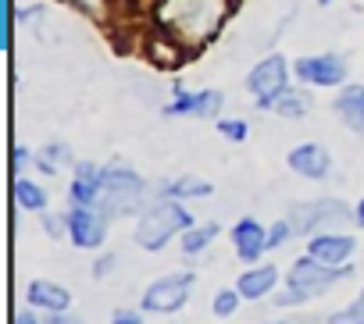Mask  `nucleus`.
I'll list each match as a JSON object with an SVG mask.
<instances>
[{
  "mask_svg": "<svg viewBox=\"0 0 364 324\" xmlns=\"http://www.w3.org/2000/svg\"><path fill=\"white\" fill-rule=\"evenodd\" d=\"M229 11H232V0H157L154 4V18L161 33L178 40L190 54L218 36Z\"/></svg>",
  "mask_w": 364,
  "mask_h": 324,
  "instance_id": "f257e3e1",
  "label": "nucleus"
},
{
  "mask_svg": "<svg viewBox=\"0 0 364 324\" xmlns=\"http://www.w3.org/2000/svg\"><path fill=\"white\" fill-rule=\"evenodd\" d=\"M143 200V179L122 164H107L100 172V203L107 214L122 218V214H132Z\"/></svg>",
  "mask_w": 364,
  "mask_h": 324,
  "instance_id": "f03ea898",
  "label": "nucleus"
},
{
  "mask_svg": "<svg viewBox=\"0 0 364 324\" xmlns=\"http://www.w3.org/2000/svg\"><path fill=\"white\" fill-rule=\"evenodd\" d=\"M193 228V218L182 211L175 200H164L161 207H154L150 214L139 218V228H136V242L143 250H161L175 232H186Z\"/></svg>",
  "mask_w": 364,
  "mask_h": 324,
  "instance_id": "7ed1b4c3",
  "label": "nucleus"
},
{
  "mask_svg": "<svg viewBox=\"0 0 364 324\" xmlns=\"http://www.w3.org/2000/svg\"><path fill=\"white\" fill-rule=\"evenodd\" d=\"M247 89L254 93L257 107H272V104L289 89V68H286V57L268 54L264 61H257L254 72L247 75Z\"/></svg>",
  "mask_w": 364,
  "mask_h": 324,
  "instance_id": "20e7f679",
  "label": "nucleus"
},
{
  "mask_svg": "<svg viewBox=\"0 0 364 324\" xmlns=\"http://www.w3.org/2000/svg\"><path fill=\"white\" fill-rule=\"evenodd\" d=\"M343 278H346V267L321 264V260H314V257L307 253V257H300V260L293 264V271H289V289L300 292V299H311V296L328 292V289H332L336 281H343Z\"/></svg>",
  "mask_w": 364,
  "mask_h": 324,
  "instance_id": "39448f33",
  "label": "nucleus"
},
{
  "mask_svg": "<svg viewBox=\"0 0 364 324\" xmlns=\"http://www.w3.org/2000/svg\"><path fill=\"white\" fill-rule=\"evenodd\" d=\"M350 207L343 200H314V203H304V207H293V228L296 232H314V228H346L350 225Z\"/></svg>",
  "mask_w": 364,
  "mask_h": 324,
  "instance_id": "423d86ee",
  "label": "nucleus"
},
{
  "mask_svg": "<svg viewBox=\"0 0 364 324\" xmlns=\"http://www.w3.org/2000/svg\"><path fill=\"white\" fill-rule=\"evenodd\" d=\"M190 285H193V274H190V271L157 278V281L143 292V310H146V313H175L182 303L190 299Z\"/></svg>",
  "mask_w": 364,
  "mask_h": 324,
  "instance_id": "0eeeda50",
  "label": "nucleus"
},
{
  "mask_svg": "<svg viewBox=\"0 0 364 324\" xmlns=\"http://www.w3.org/2000/svg\"><path fill=\"white\" fill-rule=\"evenodd\" d=\"M107 211H97V203H90V207H75L72 214H68V235H72V242L79 246V250H93V246H100L104 239H107Z\"/></svg>",
  "mask_w": 364,
  "mask_h": 324,
  "instance_id": "6e6552de",
  "label": "nucleus"
},
{
  "mask_svg": "<svg viewBox=\"0 0 364 324\" xmlns=\"http://www.w3.org/2000/svg\"><path fill=\"white\" fill-rule=\"evenodd\" d=\"M296 75L307 86H339L346 75V61L339 54H318V57H300Z\"/></svg>",
  "mask_w": 364,
  "mask_h": 324,
  "instance_id": "1a4fd4ad",
  "label": "nucleus"
},
{
  "mask_svg": "<svg viewBox=\"0 0 364 324\" xmlns=\"http://www.w3.org/2000/svg\"><path fill=\"white\" fill-rule=\"evenodd\" d=\"M218 111H222V93L218 89L186 93L182 86H175V100L164 107V114H197V118H211Z\"/></svg>",
  "mask_w": 364,
  "mask_h": 324,
  "instance_id": "9d476101",
  "label": "nucleus"
},
{
  "mask_svg": "<svg viewBox=\"0 0 364 324\" xmlns=\"http://www.w3.org/2000/svg\"><path fill=\"white\" fill-rule=\"evenodd\" d=\"M307 253L321 264H332V267H343L353 253V235H332V232H321V235H311V246Z\"/></svg>",
  "mask_w": 364,
  "mask_h": 324,
  "instance_id": "9b49d317",
  "label": "nucleus"
},
{
  "mask_svg": "<svg viewBox=\"0 0 364 324\" xmlns=\"http://www.w3.org/2000/svg\"><path fill=\"white\" fill-rule=\"evenodd\" d=\"M289 168H293L296 175L318 182V179L328 175V153H325V146H318V143H300V146L289 153Z\"/></svg>",
  "mask_w": 364,
  "mask_h": 324,
  "instance_id": "f8f14e48",
  "label": "nucleus"
},
{
  "mask_svg": "<svg viewBox=\"0 0 364 324\" xmlns=\"http://www.w3.org/2000/svg\"><path fill=\"white\" fill-rule=\"evenodd\" d=\"M232 242H236V253L243 264H254L261 257V250L268 246V232L254 221V218H243L236 228H232Z\"/></svg>",
  "mask_w": 364,
  "mask_h": 324,
  "instance_id": "ddd939ff",
  "label": "nucleus"
},
{
  "mask_svg": "<svg viewBox=\"0 0 364 324\" xmlns=\"http://www.w3.org/2000/svg\"><path fill=\"white\" fill-rule=\"evenodd\" d=\"M72 203L75 207H90L100 203V172L97 164H75V182H72Z\"/></svg>",
  "mask_w": 364,
  "mask_h": 324,
  "instance_id": "4468645a",
  "label": "nucleus"
},
{
  "mask_svg": "<svg viewBox=\"0 0 364 324\" xmlns=\"http://www.w3.org/2000/svg\"><path fill=\"white\" fill-rule=\"evenodd\" d=\"M336 114L343 118L346 128L364 132V86H346L336 96Z\"/></svg>",
  "mask_w": 364,
  "mask_h": 324,
  "instance_id": "2eb2a0df",
  "label": "nucleus"
},
{
  "mask_svg": "<svg viewBox=\"0 0 364 324\" xmlns=\"http://www.w3.org/2000/svg\"><path fill=\"white\" fill-rule=\"evenodd\" d=\"M29 306H36V310H50V313H61V310H68V289L40 278V281L29 285Z\"/></svg>",
  "mask_w": 364,
  "mask_h": 324,
  "instance_id": "dca6fc26",
  "label": "nucleus"
},
{
  "mask_svg": "<svg viewBox=\"0 0 364 324\" xmlns=\"http://www.w3.org/2000/svg\"><path fill=\"white\" fill-rule=\"evenodd\" d=\"M275 281H279V271H275L272 264H261V267L247 271V274L236 281V289H240L243 299H261V296H268V292L275 289Z\"/></svg>",
  "mask_w": 364,
  "mask_h": 324,
  "instance_id": "f3484780",
  "label": "nucleus"
},
{
  "mask_svg": "<svg viewBox=\"0 0 364 324\" xmlns=\"http://www.w3.org/2000/svg\"><path fill=\"white\" fill-rule=\"evenodd\" d=\"M211 193V182H204V179H193V175H182V179H175V182H168L164 186V196H171V200H186V196H208Z\"/></svg>",
  "mask_w": 364,
  "mask_h": 324,
  "instance_id": "a211bd4d",
  "label": "nucleus"
},
{
  "mask_svg": "<svg viewBox=\"0 0 364 324\" xmlns=\"http://www.w3.org/2000/svg\"><path fill=\"white\" fill-rule=\"evenodd\" d=\"M272 111H279L282 118H304V114L311 111V96L300 93V89H286V93L272 104Z\"/></svg>",
  "mask_w": 364,
  "mask_h": 324,
  "instance_id": "6ab92c4d",
  "label": "nucleus"
},
{
  "mask_svg": "<svg viewBox=\"0 0 364 324\" xmlns=\"http://www.w3.org/2000/svg\"><path fill=\"white\" fill-rule=\"evenodd\" d=\"M15 203L22 211H43L47 207V193L36 182H29V179H15Z\"/></svg>",
  "mask_w": 364,
  "mask_h": 324,
  "instance_id": "aec40b11",
  "label": "nucleus"
},
{
  "mask_svg": "<svg viewBox=\"0 0 364 324\" xmlns=\"http://www.w3.org/2000/svg\"><path fill=\"white\" fill-rule=\"evenodd\" d=\"M218 235V225H200V228H186V235H182V253L186 257H197L211 246V239Z\"/></svg>",
  "mask_w": 364,
  "mask_h": 324,
  "instance_id": "412c9836",
  "label": "nucleus"
},
{
  "mask_svg": "<svg viewBox=\"0 0 364 324\" xmlns=\"http://www.w3.org/2000/svg\"><path fill=\"white\" fill-rule=\"evenodd\" d=\"M36 160H40V168H43L47 175H58V164H65V160H68V146H65V143H47Z\"/></svg>",
  "mask_w": 364,
  "mask_h": 324,
  "instance_id": "4be33fe9",
  "label": "nucleus"
},
{
  "mask_svg": "<svg viewBox=\"0 0 364 324\" xmlns=\"http://www.w3.org/2000/svg\"><path fill=\"white\" fill-rule=\"evenodd\" d=\"M68 4L75 8V11H82L86 18H93V22H107V15H111V0H68Z\"/></svg>",
  "mask_w": 364,
  "mask_h": 324,
  "instance_id": "5701e85b",
  "label": "nucleus"
},
{
  "mask_svg": "<svg viewBox=\"0 0 364 324\" xmlns=\"http://www.w3.org/2000/svg\"><path fill=\"white\" fill-rule=\"evenodd\" d=\"M328 324H364V289H360V296H357L346 310L332 313V317H328Z\"/></svg>",
  "mask_w": 364,
  "mask_h": 324,
  "instance_id": "b1692460",
  "label": "nucleus"
},
{
  "mask_svg": "<svg viewBox=\"0 0 364 324\" xmlns=\"http://www.w3.org/2000/svg\"><path fill=\"white\" fill-rule=\"evenodd\" d=\"M240 299H243V296H240V289H236V292H232V289L218 292V296H215V317H232V313H236V306H240Z\"/></svg>",
  "mask_w": 364,
  "mask_h": 324,
  "instance_id": "393cba45",
  "label": "nucleus"
},
{
  "mask_svg": "<svg viewBox=\"0 0 364 324\" xmlns=\"http://www.w3.org/2000/svg\"><path fill=\"white\" fill-rule=\"evenodd\" d=\"M218 132L225 135V139H232V143H243L247 139V121H240V118H225V121H218Z\"/></svg>",
  "mask_w": 364,
  "mask_h": 324,
  "instance_id": "a878e982",
  "label": "nucleus"
},
{
  "mask_svg": "<svg viewBox=\"0 0 364 324\" xmlns=\"http://www.w3.org/2000/svg\"><path fill=\"white\" fill-rule=\"evenodd\" d=\"M43 232L50 239H61V235H68V221L65 218H54V214H43Z\"/></svg>",
  "mask_w": 364,
  "mask_h": 324,
  "instance_id": "bb28decb",
  "label": "nucleus"
},
{
  "mask_svg": "<svg viewBox=\"0 0 364 324\" xmlns=\"http://www.w3.org/2000/svg\"><path fill=\"white\" fill-rule=\"evenodd\" d=\"M293 232H296L293 221H279V225H272V232H268V246H282Z\"/></svg>",
  "mask_w": 364,
  "mask_h": 324,
  "instance_id": "cd10ccee",
  "label": "nucleus"
},
{
  "mask_svg": "<svg viewBox=\"0 0 364 324\" xmlns=\"http://www.w3.org/2000/svg\"><path fill=\"white\" fill-rule=\"evenodd\" d=\"M111 324H143V317H139V313L122 310V313H114V320H111Z\"/></svg>",
  "mask_w": 364,
  "mask_h": 324,
  "instance_id": "c85d7f7f",
  "label": "nucleus"
},
{
  "mask_svg": "<svg viewBox=\"0 0 364 324\" xmlns=\"http://www.w3.org/2000/svg\"><path fill=\"white\" fill-rule=\"evenodd\" d=\"M47 324H82V320H79V317H72V313H65V310H61V313H50V317H47Z\"/></svg>",
  "mask_w": 364,
  "mask_h": 324,
  "instance_id": "c756f323",
  "label": "nucleus"
},
{
  "mask_svg": "<svg viewBox=\"0 0 364 324\" xmlns=\"http://www.w3.org/2000/svg\"><path fill=\"white\" fill-rule=\"evenodd\" d=\"M111 267H114V257H100V260H97V267H93V274H97V278H104Z\"/></svg>",
  "mask_w": 364,
  "mask_h": 324,
  "instance_id": "7c9ffc66",
  "label": "nucleus"
},
{
  "mask_svg": "<svg viewBox=\"0 0 364 324\" xmlns=\"http://www.w3.org/2000/svg\"><path fill=\"white\" fill-rule=\"evenodd\" d=\"M15 324H40V320H36V313H18Z\"/></svg>",
  "mask_w": 364,
  "mask_h": 324,
  "instance_id": "2f4dec72",
  "label": "nucleus"
},
{
  "mask_svg": "<svg viewBox=\"0 0 364 324\" xmlns=\"http://www.w3.org/2000/svg\"><path fill=\"white\" fill-rule=\"evenodd\" d=\"M11 157H15V168H22V164H26V150H22V146H15V153H11Z\"/></svg>",
  "mask_w": 364,
  "mask_h": 324,
  "instance_id": "473e14b6",
  "label": "nucleus"
},
{
  "mask_svg": "<svg viewBox=\"0 0 364 324\" xmlns=\"http://www.w3.org/2000/svg\"><path fill=\"white\" fill-rule=\"evenodd\" d=\"M357 225L364 228V200H360V207H357Z\"/></svg>",
  "mask_w": 364,
  "mask_h": 324,
  "instance_id": "72a5a7b5",
  "label": "nucleus"
},
{
  "mask_svg": "<svg viewBox=\"0 0 364 324\" xmlns=\"http://www.w3.org/2000/svg\"><path fill=\"white\" fill-rule=\"evenodd\" d=\"M318 4H332V0H318Z\"/></svg>",
  "mask_w": 364,
  "mask_h": 324,
  "instance_id": "f704fd0d",
  "label": "nucleus"
},
{
  "mask_svg": "<svg viewBox=\"0 0 364 324\" xmlns=\"http://www.w3.org/2000/svg\"><path fill=\"white\" fill-rule=\"evenodd\" d=\"M272 324H282V320H272Z\"/></svg>",
  "mask_w": 364,
  "mask_h": 324,
  "instance_id": "c9c22d12",
  "label": "nucleus"
}]
</instances>
